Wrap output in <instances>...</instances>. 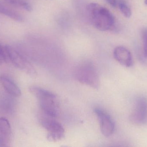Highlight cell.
<instances>
[{"label":"cell","instance_id":"6da1fadb","mask_svg":"<svg viewBox=\"0 0 147 147\" xmlns=\"http://www.w3.org/2000/svg\"><path fill=\"white\" fill-rule=\"evenodd\" d=\"M90 21L98 30L106 31L114 29L115 20L112 13L105 7L91 3L86 7Z\"/></svg>","mask_w":147,"mask_h":147},{"label":"cell","instance_id":"7a4b0ae2","mask_svg":"<svg viewBox=\"0 0 147 147\" xmlns=\"http://www.w3.org/2000/svg\"><path fill=\"white\" fill-rule=\"evenodd\" d=\"M29 91L38 99L42 111L45 115L56 118L60 114L59 100L56 95L38 86H31Z\"/></svg>","mask_w":147,"mask_h":147},{"label":"cell","instance_id":"3957f363","mask_svg":"<svg viewBox=\"0 0 147 147\" xmlns=\"http://www.w3.org/2000/svg\"><path fill=\"white\" fill-rule=\"evenodd\" d=\"M75 78L80 83L91 88L98 89L100 85L98 73L90 62H84L77 67L74 72Z\"/></svg>","mask_w":147,"mask_h":147},{"label":"cell","instance_id":"277c9868","mask_svg":"<svg viewBox=\"0 0 147 147\" xmlns=\"http://www.w3.org/2000/svg\"><path fill=\"white\" fill-rule=\"evenodd\" d=\"M54 118L46 115L40 119L41 126L47 131V140L53 142L60 140L65 135L63 125Z\"/></svg>","mask_w":147,"mask_h":147},{"label":"cell","instance_id":"5b68a950","mask_svg":"<svg viewBox=\"0 0 147 147\" xmlns=\"http://www.w3.org/2000/svg\"><path fill=\"white\" fill-rule=\"evenodd\" d=\"M5 47L8 60H10L15 67L29 75H36V71L32 66L20 53L10 46L6 45Z\"/></svg>","mask_w":147,"mask_h":147},{"label":"cell","instance_id":"8992f818","mask_svg":"<svg viewBox=\"0 0 147 147\" xmlns=\"http://www.w3.org/2000/svg\"><path fill=\"white\" fill-rule=\"evenodd\" d=\"M130 122L138 126L147 123V98L140 97L136 100L134 109L129 116Z\"/></svg>","mask_w":147,"mask_h":147},{"label":"cell","instance_id":"52a82bcc","mask_svg":"<svg viewBox=\"0 0 147 147\" xmlns=\"http://www.w3.org/2000/svg\"><path fill=\"white\" fill-rule=\"evenodd\" d=\"M94 111L98 119L102 134L106 137L111 136L115 130L114 121L110 116L101 108H95Z\"/></svg>","mask_w":147,"mask_h":147},{"label":"cell","instance_id":"ba28073f","mask_svg":"<svg viewBox=\"0 0 147 147\" xmlns=\"http://www.w3.org/2000/svg\"><path fill=\"white\" fill-rule=\"evenodd\" d=\"M113 55L115 59L119 64L127 67L133 65V59L130 51L123 46H118L114 50Z\"/></svg>","mask_w":147,"mask_h":147},{"label":"cell","instance_id":"9c48e42d","mask_svg":"<svg viewBox=\"0 0 147 147\" xmlns=\"http://www.w3.org/2000/svg\"><path fill=\"white\" fill-rule=\"evenodd\" d=\"M0 83L4 89L9 94L14 97L21 95V92L18 85L7 76H0Z\"/></svg>","mask_w":147,"mask_h":147},{"label":"cell","instance_id":"30bf717a","mask_svg":"<svg viewBox=\"0 0 147 147\" xmlns=\"http://www.w3.org/2000/svg\"><path fill=\"white\" fill-rule=\"evenodd\" d=\"M0 14L16 21L22 22L24 21L23 16L20 13L6 6L1 1H0Z\"/></svg>","mask_w":147,"mask_h":147},{"label":"cell","instance_id":"8fae6325","mask_svg":"<svg viewBox=\"0 0 147 147\" xmlns=\"http://www.w3.org/2000/svg\"><path fill=\"white\" fill-rule=\"evenodd\" d=\"M7 3L14 7L25 9L28 12L32 10L31 4L27 0H4Z\"/></svg>","mask_w":147,"mask_h":147},{"label":"cell","instance_id":"7c38bea8","mask_svg":"<svg viewBox=\"0 0 147 147\" xmlns=\"http://www.w3.org/2000/svg\"><path fill=\"white\" fill-rule=\"evenodd\" d=\"M0 133L10 139L12 133L11 127L9 122L4 117H0Z\"/></svg>","mask_w":147,"mask_h":147},{"label":"cell","instance_id":"4fadbf2b","mask_svg":"<svg viewBox=\"0 0 147 147\" xmlns=\"http://www.w3.org/2000/svg\"><path fill=\"white\" fill-rule=\"evenodd\" d=\"M118 6L119 9L125 17L129 18L132 14L131 9L127 4L123 0H119Z\"/></svg>","mask_w":147,"mask_h":147},{"label":"cell","instance_id":"5bb4252c","mask_svg":"<svg viewBox=\"0 0 147 147\" xmlns=\"http://www.w3.org/2000/svg\"><path fill=\"white\" fill-rule=\"evenodd\" d=\"M142 43H143V53L144 57L147 58V28L143 29L142 33Z\"/></svg>","mask_w":147,"mask_h":147},{"label":"cell","instance_id":"9a60e30c","mask_svg":"<svg viewBox=\"0 0 147 147\" xmlns=\"http://www.w3.org/2000/svg\"><path fill=\"white\" fill-rule=\"evenodd\" d=\"M8 58L5 47L0 44V65L7 61Z\"/></svg>","mask_w":147,"mask_h":147},{"label":"cell","instance_id":"2e32d148","mask_svg":"<svg viewBox=\"0 0 147 147\" xmlns=\"http://www.w3.org/2000/svg\"><path fill=\"white\" fill-rule=\"evenodd\" d=\"M10 139L0 133V147L9 146Z\"/></svg>","mask_w":147,"mask_h":147},{"label":"cell","instance_id":"e0dca14e","mask_svg":"<svg viewBox=\"0 0 147 147\" xmlns=\"http://www.w3.org/2000/svg\"><path fill=\"white\" fill-rule=\"evenodd\" d=\"M109 5L114 7H116L118 6L119 0H105Z\"/></svg>","mask_w":147,"mask_h":147},{"label":"cell","instance_id":"ac0fdd59","mask_svg":"<svg viewBox=\"0 0 147 147\" xmlns=\"http://www.w3.org/2000/svg\"><path fill=\"white\" fill-rule=\"evenodd\" d=\"M145 3L147 5V0H145Z\"/></svg>","mask_w":147,"mask_h":147}]
</instances>
